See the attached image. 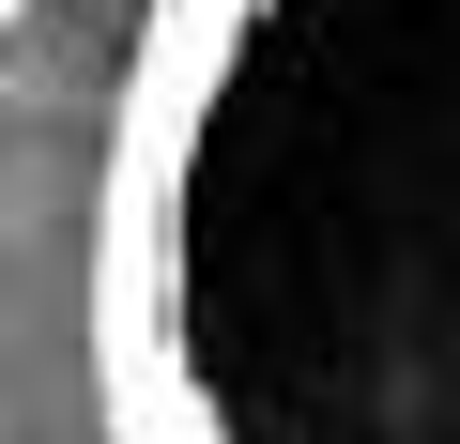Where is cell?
Returning <instances> with one entry per match:
<instances>
[{
    "label": "cell",
    "instance_id": "obj_1",
    "mask_svg": "<svg viewBox=\"0 0 460 444\" xmlns=\"http://www.w3.org/2000/svg\"><path fill=\"white\" fill-rule=\"evenodd\" d=\"M108 444H460V0H154L93 199Z\"/></svg>",
    "mask_w": 460,
    "mask_h": 444
}]
</instances>
